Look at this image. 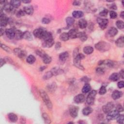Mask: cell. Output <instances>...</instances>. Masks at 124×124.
Segmentation results:
<instances>
[{"label": "cell", "mask_w": 124, "mask_h": 124, "mask_svg": "<svg viewBox=\"0 0 124 124\" xmlns=\"http://www.w3.org/2000/svg\"><path fill=\"white\" fill-rule=\"evenodd\" d=\"M40 95L41 97H42L43 101L45 103L46 106L48 107V108L50 110H52V106H53L52 104L47 93L43 90H40Z\"/></svg>", "instance_id": "6da1fadb"}, {"label": "cell", "mask_w": 124, "mask_h": 124, "mask_svg": "<svg viewBox=\"0 0 124 124\" xmlns=\"http://www.w3.org/2000/svg\"><path fill=\"white\" fill-rule=\"evenodd\" d=\"M110 47V44L105 41H100L95 45L96 48L101 52H105L109 51Z\"/></svg>", "instance_id": "7a4b0ae2"}, {"label": "cell", "mask_w": 124, "mask_h": 124, "mask_svg": "<svg viewBox=\"0 0 124 124\" xmlns=\"http://www.w3.org/2000/svg\"><path fill=\"white\" fill-rule=\"evenodd\" d=\"M84 55L83 54L81 53H78L76 56H75L73 60V63L74 65L77 68L81 69V70H84V68L83 67L81 64H80V61L81 60L84 59Z\"/></svg>", "instance_id": "3957f363"}, {"label": "cell", "mask_w": 124, "mask_h": 124, "mask_svg": "<svg viewBox=\"0 0 124 124\" xmlns=\"http://www.w3.org/2000/svg\"><path fill=\"white\" fill-rule=\"evenodd\" d=\"M97 92L96 90H93L91 92L86 98V102L89 105H93L94 103Z\"/></svg>", "instance_id": "277c9868"}, {"label": "cell", "mask_w": 124, "mask_h": 124, "mask_svg": "<svg viewBox=\"0 0 124 124\" xmlns=\"http://www.w3.org/2000/svg\"><path fill=\"white\" fill-rule=\"evenodd\" d=\"M0 23H1V26L5 27L8 22V19L6 16L3 13L2 9H1V14H0Z\"/></svg>", "instance_id": "5b68a950"}, {"label": "cell", "mask_w": 124, "mask_h": 124, "mask_svg": "<svg viewBox=\"0 0 124 124\" xmlns=\"http://www.w3.org/2000/svg\"><path fill=\"white\" fill-rule=\"evenodd\" d=\"M119 114V112L116 110L113 111L112 110L109 113H108V114H107V119L108 120L111 121L115 119H116Z\"/></svg>", "instance_id": "8992f818"}, {"label": "cell", "mask_w": 124, "mask_h": 124, "mask_svg": "<svg viewBox=\"0 0 124 124\" xmlns=\"http://www.w3.org/2000/svg\"><path fill=\"white\" fill-rule=\"evenodd\" d=\"M114 107V105L112 102H109L103 106L102 110L105 113L108 114L113 110Z\"/></svg>", "instance_id": "52a82bcc"}, {"label": "cell", "mask_w": 124, "mask_h": 124, "mask_svg": "<svg viewBox=\"0 0 124 124\" xmlns=\"http://www.w3.org/2000/svg\"><path fill=\"white\" fill-rule=\"evenodd\" d=\"M97 21L100 28L103 30L105 29L107 27L109 23V20L107 19H103L101 18H98Z\"/></svg>", "instance_id": "ba28073f"}, {"label": "cell", "mask_w": 124, "mask_h": 124, "mask_svg": "<svg viewBox=\"0 0 124 124\" xmlns=\"http://www.w3.org/2000/svg\"><path fill=\"white\" fill-rule=\"evenodd\" d=\"M46 31L44 30L42 28H38L35 30L33 32V34L35 36H36L37 38L42 39V37L44 34L45 32Z\"/></svg>", "instance_id": "9c48e42d"}, {"label": "cell", "mask_w": 124, "mask_h": 124, "mask_svg": "<svg viewBox=\"0 0 124 124\" xmlns=\"http://www.w3.org/2000/svg\"><path fill=\"white\" fill-rule=\"evenodd\" d=\"M79 108L75 106H71L69 108V113L73 118L76 117L78 115Z\"/></svg>", "instance_id": "30bf717a"}, {"label": "cell", "mask_w": 124, "mask_h": 124, "mask_svg": "<svg viewBox=\"0 0 124 124\" xmlns=\"http://www.w3.org/2000/svg\"><path fill=\"white\" fill-rule=\"evenodd\" d=\"M14 52L16 56H18L20 58H23L26 56V53L23 50L19 48H16L14 49Z\"/></svg>", "instance_id": "8fae6325"}, {"label": "cell", "mask_w": 124, "mask_h": 124, "mask_svg": "<svg viewBox=\"0 0 124 124\" xmlns=\"http://www.w3.org/2000/svg\"><path fill=\"white\" fill-rule=\"evenodd\" d=\"M85 100V96L82 94H79L77 95L74 98V101L77 104L81 103Z\"/></svg>", "instance_id": "7c38bea8"}, {"label": "cell", "mask_w": 124, "mask_h": 124, "mask_svg": "<svg viewBox=\"0 0 124 124\" xmlns=\"http://www.w3.org/2000/svg\"><path fill=\"white\" fill-rule=\"evenodd\" d=\"M7 37L10 39H13L15 36V31L12 29H7L5 31Z\"/></svg>", "instance_id": "4fadbf2b"}, {"label": "cell", "mask_w": 124, "mask_h": 124, "mask_svg": "<svg viewBox=\"0 0 124 124\" xmlns=\"http://www.w3.org/2000/svg\"><path fill=\"white\" fill-rule=\"evenodd\" d=\"M122 95H123V93L122 92L119 91L118 90H115L113 92L112 95V97L113 100H118V99H119V98L121 97Z\"/></svg>", "instance_id": "5bb4252c"}, {"label": "cell", "mask_w": 124, "mask_h": 124, "mask_svg": "<svg viewBox=\"0 0 124 124\" xmlns=\"http://www.w3.org/2000/svg\"><path fill=\"white\" fill-rule=\"evenodd\" d=\"M78 33V32H77V30L75 29H72L70 30L68 32V35L69 37V38L75 39L76 38H77Z\"/></svg>", "instance_id": "9a60e30c"}, {"label": "cell", "mask_w": 124, "mask_h": 124, "mask_svg": "<svg viewBox=\"0 0 124 124\" xmlns=\"http://www.w3.org/2000/svg\"><path fill=\"white\" fill-rule=\"evenodd\" d=\"M54 44V41L53 39L47 40V41H44V42L42 44V46L44 48H51L52 47Z\"/></svg>", "instance_id": "2e32d148"}, {"label": "cell", "mask_w": 124, "mask_h": 124, "mask_svg": "<svg viewBox=\"0 0 124 124\" xmlns=\"http://www.w3.org/2000/svg\"><path fill=\"white\" fill-rule=\"evenodd\" d=\"M14 7L10 4V3H6L4 4L3 9L7 12H11L13 10Z\"/></svg>", "instance_id": "e0dca14e"}, {"label": "cell", "mask_w": 124, "mask_h": 124, "mask_svg": "<svg viewBox=\"0 0 124 124\" xmlns=\"http://www.w3.org/2000/svg\"><path fill=\"white\" fill-rule=\"evenodd\" d=\"M23 10L25 13V14L31 15L34 13V8L32 6H27L24 7L23 8Z\"/></svg>", "instance_id": "ac0fdd59"}, {"label": "cell", "mask_w": 124, "mask_h": 124, "mask_svg": "<svg viewBox=\"0 0 124 124\" xmlns=\"http://www.w3.org/2000/svg\"><path fill=\"white\" fill-rule=\"evenodd\" d=\"M78 25L80 28L82 29H85L87 26V22L85 20L82 19L79 20L78 22Z\"/></svg>", "instance_id": "d6986e66"}, {"label": "cell", "mask_w": 124, "mask_h": 124, "mask_svg": "<svg viewBox=\"0 0 124 124\" xmlns=\"http://www.w3.org/2000/svg\"><path fill=\"white\" fill-rule=\"evenodd\" d=\"M23 38L28 41H31L32 40V36L31 33L29 31H26L23 32Z\"/></svg>", "instance_id": "ffe728a7"}, {"label": "cell", "mask_w": 124, "mask_h": 124, "mask_svg": "<svg viewBox=\"0 0 124 124\" xmlns=\"http://www.w3.org/2000/svg\"><path fill=\"white\" fill-rule=\"evenodd\" d=\"M116 45L117 47L120 48H123L124 46V38L123 36H121L117 39L115 42Z\"/></svg>", "instance_id": "44dd1931"}, {"label": "cell", "mask_w": 124, "mask_h": 124, "mask_svg": "<svg viewBox=\"0 0 124 124\" xmlns=\"http://www.w3.org/2000/svg\"><path fill=\"white\" fill-rule=\"evenodd\" d=\"M117 32H118L117 29L116 28H115L114 27H111L108 30V34H109V35L110 36H111V37L114 36L115 35H116L117 34Z\"/></svg>", "instance_id": "7402d4cb"}, {"label": "cell", "mask_w": 124, "mask_h": 124, "mask_svg": "<svg viewBox=\"0 0 124 124\" xmlns=\"http://www.w3.org/2000/svg\"><path fill=\"white\" fill-rule=\"evenodd\" d=\"M8 118L12 122H16L18 121V118L17 115L14 113H10L8 114Z\"/></svg>", "instance_id": "603a6c76"}, {"label": "cell", "mask_w": 124, "mask_h": 124, "mask_svg": "<svg viewBox=\"0 0 124 124\" xmlns=\"http://www.w3.org/2000/svg\"><path fill=\"white\" fill-rule=\"evenodd\" d=\"M72 16L74 18L79 19L84 16V13L81 11H74L72 13Z\"/></svg>", "instance_id": "cb8c5ba5"}, {"label": "cell", "mask_w": 124, "mask_h": 124, "mask_svg": "<svg viewBox=\"0 0 124 124\" xmlns=\"http://www.w3.org/2000/svg\"><path fill=\"white\" fill-rule=\"evenodd\" d=\"M53 76H57L59 74H62L63 73V70L60 68H55L52 69L51 70Z\"/></svg>", "instance_id": "d4e9b609"}, {"label": "cell", "mask_w": 124, "mask_h": 124, "mask_svg": "<svg viewBox=\"0 0 124 124\" xmlns=\"http://www.w3.org/2000/svg\"><path fill=\"white\" fill-rule=\"evenodd\" d=\"M77 38H79L82 41H85L87 39V36L84 32H80L78 33Z\"/></svg>", "instance_id": "484cf974"}, {"label": "cell", "mask_w": 124, "mask_h": 124, "mask_svg": "<svg viewBox=\"0 0 124 124\" xmlns=\"http://www.w3.org/2000/svg\"><path fill=\"white\" fill-rule=\"evenodd\" d=\"M69 56L68 52H64L59 55V59L61 61H65L67 60Z\"/></svg>", "instance_id": "4316f807"}, {"label": "cell", "mask_w": 124, "mask_h": 124, "mask_svg": "<svg viewBox=\"0 0 124 124\" xmlns=\"http://www.w3.org/2000/svg\"><path fill=\"white\" fill-rule=\"evenodd\" d=\"M43 62L46 64H49L52 62V57L48 55L47 54H46L42 58Z\"/></svg>", "instance_id": "83f0119b"}, {"label": "cell", "mask_w": 124, "mask_h": 124, "mask_svg": "<svg viewBox=\"0 0 124 124\" xmlns=\"http://www.w3.org/2000/svg\"><path fill=\"white\" fill-rule=\"evenodd\" d=\"M23 32H22L20 30H16L15 31V38L16 40H20L23 38Z\"/></svg>", "instance_id": "f1b7e54d"}, {"label": "cell", "mask_w": 124, "mask_h": 124, "mask_svg": "<svg viewBox=\"0 0 124 124\" xmlns=\"http://www.w3.org/2000/svg\"><path fill=\"white\" fill-rule=\"evenodd\" d=\"M66 22H67V29H68L72 25H73V24H74V22H75V20L72 17H68L66 19Z\"/></svg>", "instance_id": "f546056e"}, {"label": "cell", "mask_w": 124, "mask_h": 124, "mask_svg": "<svg viewBox=\"0 0 124 124\" xmlns=\"http://www.w3.org/2000/svg\"><path fill=\"white\" fill-rule=\"evenodd\" d=\"M84 52L86 54H90L93 52L94 48L91 46H86L84 48Z\"/></svg>", "instance_id": "4dcf8cb0"}, {"label": "cell", "mask_w": 124, "mask_h": 124, "mask_svg": "<svg viewBox=\"0 0 124 124\" xmlns=\"http://www.w3.org/2000/svg\"><path fill=\"white\" fill-rule=\"evenodd\" d=\"M120 78L119 74L117 73H113L110 76L109 79L113 81H117Z\"/></svg>", "instance_id": "1f68e13d"}, {"label": "cell", "mask_w": 124, "mask_h": 124, "mask_svg": "<svg viewBox=\"0 0 124 124\" xmlns=\"http://www.w3.org/2000/svg\"><path fill=\"white\" fill-rule=\"evenodd\" d=\"M92 112H93V110L91 107H87L86 108H84L83 109V110H82V113H83L84 115L87 116V115H88L90 114Z\"/></svg>", "instance_id": "d6a6232c"}, {"label": "cell", "mask_w": 124, "mask_h": 124, "mask_svg": "<svg viewBox=\"0 0 124 124\" xmlns=\"http://www.w3.org/2000/svg\"><path fill=\"white\" fill-rule=\"evenodd\" d=\"M60 39L63 41H67L69 39V37L68 36V33L67 32H63L61 34L60 36Z\"/></svg>", "instance_id": "836d02e7"}, {"label": "cell", "mask_w": 124, "mask_h": 124, "mask_svg": "<svg viewBox=\"0 0 124 124\" xmlns=\"http://www.w3.org/2000/svg\"><path fill=\"white\" fill-rule=\"evenodd\" d=\"M42 118L46 124H50L51 123V119L48 114L44 113L42 114Z\"/></svg>", "instance_id": "e575fe53"}, {"label": "cell", "mask_w": 124, "mask_h": 124, "mask_svg": "<svg viewBox=\"0 0 124 124\" xmlns=\"http://www.w3.org/2000/svg\"><path fill=\"white\" fill-rule=\"evenodd\" d=\"M36 60V59L35 57L34 56L32 55H30L28 56L27 59H26L27 62L30 64H34Z\"/></svg>", "instance_id": "d590c367"}, {"label": "cell", "mask_w": 124, "mask_h": 124, "mask_svg": "<svg viewBox=\"0 0 124 124\" xmlns=\"http://www.w3.org/2000/svg\"><path fill=\"white\" fill-rule=\"evenodd\" d=\"M91 90V86L89 84H86L82 88V92L83 93L86 94L88 93Z\"/></svg>", "instance_id": "8d00e7d4"}, {"label": "cell", "mask_w": 124, "mask_h": 124, "mask_svg": "<svg viewBox=\"0 0 124 124\" xmlns=\"http://www.w3.org/2000/svg\"><path fill=\"white\" fill-rule=\"evenodd\" d=\"M47 89L49 92H53L56 89V84L55 83H52L47 86Z\"/></svg>", "instance_id": "74e56055"}, {"label": "cell", "mask_w": 124, "mask_h": 124, "mask_svg": "<svg viewBox=\"0 0 124 124\" xmlns=\"http://www.w3.org/2000/svg\"><path fill=\"white\" fill-rule=\"evenodd\" d=\"M10 4L14 7V8H18L21 4V2L20 1H16V0H12L10 1Z\"/></svg>", "instance_id": "f35d334b"}, {"label": "cell", "mask_w": 124, "mask_h": 124, "mask_svg": "<svg viewBox=\"0 0 124 124\" xmlns=\"http://www.w3.org/2000/svg\"><path fill=\"white\" fill-rule=\"evenodd\" d=\"M53 75H52V73L51 71H48V72H47V73H46L45 74V75H44L43 78L44 79V80H48L49 79L51 78L52 77Z\"/></svg>", "instance_id": "ab89813d"}, {"label": "cell", "mask_w": 124, "mask_h": 124, "mask_svg": "<svg viewBox=\"0 0 124 124\" xmlns=\"http://www.w3.org/2000/svg\"><path fill=\"white\" fill-rule=\"evenodd\" d=\"M116 25L119 29H123L124 27V22L122 20H118L116 22Z\"/></svg>", "instance_id": "60d3db41"}, {"label": "cell", "mask_w": 124, "mask_h": 124, "mask_svg": "<svg viewBox=\"0 0 124 124\" xmlns=\"http://www.w3.org/2000/svg\"><path fill=\"white\" fill-rule=\"evenodd\" d=\"M117 122L119 124H124V117L123 114H119L118 117L116 118Z\"/></svg>", "instance_id": "b9f144b4"}, {"label": "cell", "mask_w": 124, "mask_h": 124, "mask_svg": "<svg viewBox=\"0 0 124 124\" xmlns=\"http://www.w3.org/2000/svg\"><path fill=\"white\" fill-rule=\"evenodd\" d=\"M1 48L2 49H3L4 51L6 52H8V53L11 52V49L9 47L6 46L5 45L1 44Z\"/></svg>", "instance_id": "7bdbcfd3"}, {"label": "cell", "mask_w": 124, "mask_h": 124, "mask_svg": "<svg viewBox=\"0 0 124 124\" xmlns=\"http://www.w3.org/2000/svg\"><path fill=\"white\" fill-rule=\"evenodd\" d=\"M36 53L37 55L39 56L41 58H42L46 54L44 52H43L42 50H41V49H37V50H36Z\"/></svg>", "instance_id": "ee69618b"}, {"label": "cell", "mask_w": 124, "mask_h": 124, "mask_svg": "<svg viewBox=\"0 0 124 124\" xmlns=\"http://www.w3.org/2000/svg\"><path fill=\"white\" fill-rule=\"evenodd\" d=\"M106 92H107V90H106V87L104 86H101V87L100 88V92H99V93H100V94L103 95L105 94L106 93Z\"/></svg>", "instance_id": "f6af8a7d"}, {"label": "cell", "mask_w": 124, "mask_h": 124, "mask_svg": "<svg viewBox=\"0 0 124 124\" xmlns=\"http://www.w3.org/2000/svg\"><path fill=\"white\" fill-rule=\"evenodd\" d=\"M25 15V13L24 10H20L16 13V16H17L18 18H20L22 17V16H24Z\"/></svg>", "instance_id": "bcb514c9"}, {"label": "cell", "mask_w": 124, "mask_h": 124, "mask_svg": "<svg viewBox=\"0 0 124 124\" xmlns=\"http://www.w3.org/2000/svg\"><path fill=\"white\" fill-rule=\"evenodd\" d=\"M110 18L111 19H114L117 18V14L115 12L113 11H110Z\"/></svg>", "instance_id": "7dc6e473"}, {"label": "cell", "mask_w": 124, "mask_h": 124, "mask_svg": "<svg viewBox=\"0 0 124 124\" xmlns=\"http://www.w3.org/2000/svg\"><path fill=\"white\" fill-rule=\"evenodd\" d=\"M108 14V11L107 9H104L100 13V15L102 16H106Z\"/></svg>", "instance_id": "c3c4849f"}, {"label": "cell", "mask_w": 124, "mask_h": 124, "mask_svg": "<svg viewBox=\"0 0 124 124\" xmlns=\"http://www.w3.org/2000/svg\"><path fill=\"white\" fill-rule=\"evenodd\" d=\"M96 72L98 74H103L104 73V71L102 68H98L96 69Z\"/></svg>", "instance_id": "681fc988"}, {"label": "cell", "mask_w": 124, "mask_h": 124, "mask_svg": "<svg viewBox=\"0 0 124 124\" xmlns=\"http://www.w3.org/2000/svg\"><path fill=\"white\" fill-rule=\"evenodd\" d=\"M116 110L117 111L119 112H123V107L121 105H120V104L118 105L117 106V107H116Z\"/></svg>", "instance_id": "f907efd6"}, {"label": "cell", "mask_w": 124, "mask_h": 124, "mask_svg": "<svg viewBox=\"0 0 124 124\" xmlns=\"http://www.w3.org/2000/svg\"><path fill=\"white\" fill-rule=\"evenodd\" d=\"M50 20H49V19H48V18H44L42 19V22L43 23V24H48L49 22H50Z\"/></svg>", "instance_id": "816d5d0a"}, {"label": "cell", "mask_w": 124, "mask_h": 124, "mask_svg": "<svg viewBox=\"0 0 124 124\" xmlns=\"http://www.w3.org/2000/svg\"><path fill=\"white\" fill-rule=\"evenodd\" d=\"M117 86L119 88L121 89L123 88L124 87V83L123 81H120L118 82L117 84Z\"/></svg>", "instance_id": "f5cc1de1"}, {"label": "cell", "mask_w": 124, "mask_h": 124, "mask_svg": "<svg viewBox=\"0 0 124 124\" xmlns=\"http://www.w3.org/2000/svg\"><path fill=\"white\" fill-rule=\"evenodd\" d=\"M61 47V44L60 42H57L56 45H55V49H57V50H58V49H59Z\"/></svg>", "instance_id": "db71d44e"}, {"label": "cell", "mask_w": 124, "mask_h": 124, "mask_svg": "<svg viewBox=\"0 0 124 124\" xmlns=\"http://www.w3.org/2000/svg\"><path fill=\"white\" fill-rule=\"evenodd\" d=\"M109 7H110V8H111V9H114V10H116L117 9V6L114 4H112L111 5V6H109Z\"/></svg>", "instance_id": "11a10c76"}, {"label": "cell", "mask_w": 124, "mask_h": 124, "mask_svg": "<svg viewBox=\"0 0 124 124\" xmlns=\"http://www.w3.org/2000/svg\"><path fill=\"white\" fill-rule=\"evenodd\" d=\"M1 68H2L3 66L6 63V61L4 59H3V58H1Z\"/></svg>", "instance_id": "9f6ffc18"}, {"label": "cell", "mask_w": 124, "mask_h": 124, "mask_svg": "<svg viewBox=\"0 0 124 124\" xmlns=\"http://www.w3.org/2000/svg\"><path fill=\"white\" fill-rule=\"evenodd\" d=\"M119 76L121 77L122 78V79H124V70L123 69H122L120 72H119Z\"/></svg>", "instance_id": "6f0895ef"}, {"label": "cell", "mask_w": 124, "mask_h": 124, "mask_svg": "<svg viewBox=\"0 0 124 124\" xmlns=\"http://www.w3.org/2000/svg\"><path fill=\"white\" fill-rule=\"evenodd\" d=\"M73 4L74 5L78 6V5H80V2H79V1H75V2H73Z\"/></svg>", "instance_id": "680465c9"}, {"label": "cell", "mask_w": 124, "mask_h": 124, "mask_svg": "<svg viewBox=\"0 0 124 124\" xmlns=\"http://www.w3.org/2000/svg\"><path fill=\"white\" fill-rule=\"evenodd\" d=\"M4 29H3L2 27H1V30H0V34H1V36H2L4 34Z\"/></svg>", "instance_id": "91938a15"}, {"label": "cell", "mask_w": 124, "mask_h": 124, "mask_svg": "<svg viewBox=\"0 0 124 124\" xmlns=\"http://www.w3.org/2000/svg\"><path fill=\"white\" fill-rule=\"evenodd\" d=\"M120 16L122 19L124 18V11H122L121 13H120Z\"/></svg>", "instance_id": "94428289"}, {"label": "cell", "mask_w": 124, "mask_h": 124, "mask_svg": "<svg viewBox=\"0 0 124 124\" xmlns=\"http://www.w3.org/2000/svg\"><path fill=\"white\" fill-rule=\"evenodd\" d=\"M46 68H47L46 67H44V66H43V67L40 68V71H43Z\"/></svg>", "instance_id": "6125c7cd"}, {"label": "cell", "mask_w": 124, "mask_h": 124, "mask_svg": "<svg viewBox=\"0 0 124 124\" xmlns=\"http://www.w3.org/2000/svg\"><path fill=\"white\" fill-rule=\"evenodd\" d=\"M22 2H23V3H24L28 4V3H31V1H28V0H27H27H26V1H22Z\"/></svg>", "instance_id": "be15d7a7"}]
</instances>
